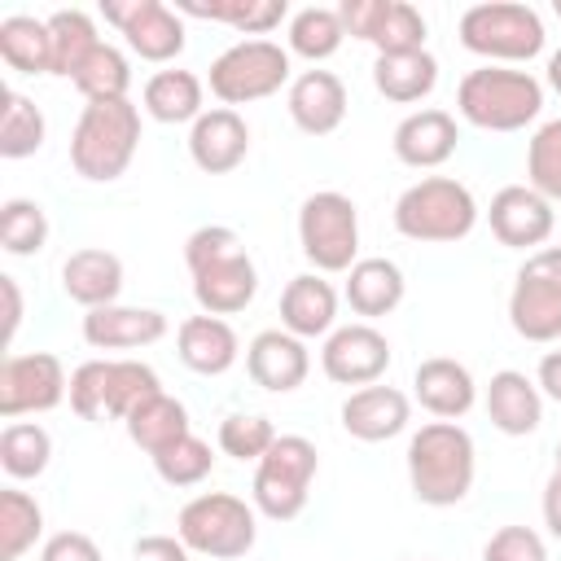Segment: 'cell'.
Wrapping results in <instances>:
<instances>
[{"label": "cell", "instance_id": "cell-1", "mask_svg": "<svg viewBox=\"0 0 561 561\" xmlns=\"http://www.w3.org/2000/svg\"><path fill=\"white\" fill-rule=\"evenodd\" d=\"M184 263L193 276V298L206 316H237L259 294V267L228 224H206L188 232Z\"/></svg>", "mask_w": 561, "mask_h": 561}, {"label": "cell", "instance_id": "cell-2", "mask_svg": "<svg viewBox=\"0 0 561 561\" xmlns=\"http://www.w3.org/2000/svg\"><path fill=\"white\" fill-rule=\"evenodd\" d=\"M408 486L430 508H451L473 491L478 447L460 421H425L408 438Z\"/></svg>", "mask_w": 561, "mask_h": 561}, {"label": "cell", "instance_id": "cell-3", "mask_svg": "<svg viewBox=\"0 0 561 561\" xmlns=\"http://www.w3.org/2000/svg\"><path fill=\"white\" fill-rule=\"evenodd\" d=\"M140 149V105L123 101H88L70 131V167L88 184H114L127 175Z\"/></svg>", "mask_w": 561, "mask_h": 561}, {"label": "cell", "instance_id": "cell-4", "mask_svg": "<svg viewBox=\"0 0 561 561\" xmlns=\"http://www.w3.org/2000/svg\"><path fill=\"white\" fill-rule=\"evenodd\" d=\"M543 110V83L517 66H478L456 83V114L482 131H522Z\"/></svg>", "mask_w": 561, "mask_h": 561}, {"label": "cell", "instance_id": "cell-5", "mask_svg": "<svg viewBox=\"0 0 561 561\" xmlns=\"http://www.w3.org/2000/svg\"><path fill=\"white\" fill-rule=\"evenodd\" d=\"M478 197L456 175H421L394 202V232L421 245H451L478 228Z\"/></svg>", "mask_w": 561, "mask_h": 561}, {"label": "cell", "instance_id": "cell-6", "mask_svg": "<svg viewBox=\"0 0 561 561\" xmlns=\"http://www.w3.org/2000/svg\"><path fill=\"white\" fill-rule=\"evenodd\" d=\"M456 39H460V48L482 57L486 66H522V61L543 53L548 31H543V18H539L535 4L482 0V4H469L460 13Z\"/></svg>", "mask_w": 561, "mask_h": 561}, {"label": "cell", "instance_id": "cell-7", "mask_svg": "<svg viewBox=\"0 0 561 561\" xmlns=\"http://www.w3.org/2000/svg\"><path fill=\"white\" fill-rule=\"evenodd\" d=\"M175 535L197 557L237 561L259 539V508L232 491H202L175 513Z\"/></svg>", "mask_w": 561, "mask_h": 561}, {"label": "cell", "instance_id": "cell-8", "mask_svg": "<svg viewBox=\"0 0 561 561\" xmlns=\"http://www.w3.org/2000/svg\"><path fill=\"white\" fill-rule=\"evenodd\" d=\"M289 83H294V61H289V48H280L276 39H237L206 70L210 96L224 101L228 110L267 101Z\"/></svg>", "mask_w": 561, "mask_h": 561}, {"label": "cell", "instance_id": "cell-9", "mask_svg": "<svg viewBox=\"0 0 561 561\" xmlns=\"http://www.w3.org/2000/svg\"><path fill=\"white\" fill-rule=\"evenodd\" d=\"M320 473V451L311 438L302 434H276V443L267 447V456L254 465V482H250V504L272 517V522H294L307 500H311V482Z\"/></svg>", "mask_w": 561, "mask_h": 561}, {"label": "cell", "instance_id": "cell-10", "mask_svg": "<svg viewBox=\"0 0 561 561\" xmlns=\"http://www.w3.org/2000/svg\"><path fill=\"white\" fill-rule=\"evenodd\" d=\"M298 245H302V259L320 276L351 272L359 263V210H355V202L337 188H320V193L302 197Z\"/></svg>", "mask_w": 561, "mask_h": 561}, {"label": "cell", "instance_id": "cell-11", "mask_svg": "<svg viewBox=\"0 0 561 561\" xmlns=\"http://www.w3.org/2000/svg\"><path fill=\"white\" fill-rule=\"evenodd\" d=\"M508 324L526 342H561V245L526 254L513 276Z\"/></svg>", "mask_w": 561, "mask_h": 561}, {"label": "cell", "instance_id": "cell-12", "mask_svg": "<svg viewBox=\"0 0 561 561\" xmlns=\"http://www.w3.org/2000/svg\"><path fill=\"white\" fill-rule=\"evenodd\" d=\"M101 18L118 26V35L140 61L153 66H171L188 44L184 18L162 0H101Z\"/></svg>", "mask_w": 561, "mask_h": 561}, {"label": "cell", "instance_id": "cell-13", "mask_svg": "<svg viewBox=\"0 0 561 561\" xmlns=\"http://www.w3.org/2000/svg\"><path fill=\"white\" fill-rule=\"evenodd\" d=\"M70 394V377L53 351H26V355H4L0 364V416H35L53 412Z\"/></svg>", "mask_w": 561, "mask_h": 561}, {"label": "cell", "instance_id": "cell-14", "mask_svg": "<svg viewBox=\"0 0 561 561\" xmlns=\"http://www.w3.org/2000/svg\"><path fill=\"white\" fill-rule=\"evenodd\" d=\"M337 18L351 39H364L377 48V57L390 53H421L425 48V18L408 0H342Z\"/></svg>", "mask_w": 561, "mask_h": 561}, {"label": "cell", "instance_id": "cell-15", "mask_svg": "<svg viewBox=\"0 0 561 561\" xmlns=\"http://www.w3.org/2000/svg\"><path fill=\"white\" fill-rule=\"evenodd\" d=\"M390 359H394V351H390L386 333L373 329L368 320L337 324V329L324 337V346H320V368H324V377L337 381V386H355V390L381 381L386 368H390Z\"/></svg>", "mask_w": 561, "mask_h": 561}, {"label": "cell", "instance_id": "cell-16", "mask_svg": "<svg viewBox=\"0 0 561 561\" xmlns=\"http://www.w3.org/2000/svg\"><path fill=\"white\" fill-rule=\"evenodd\" d=\"M486 224H491V237L508 250H543V241L552 237L557 228V210L543 193H535L530 184H504L491 206H486Z\"/></svg>", "mask_w": 561, "mask_h": 561}, {"label": "cell", "instance_id": "cell-17", "mask_svg": "<svg viewBox=\"0 0 561 561\" xmlns=\"http://www.w3.org/2000/svg\"><path fill=\"white\" fill-rule=\"evenodd\" d=\"M285 110L302 136H333L346 118V83L333 70H302L285 88Z\"/></svg>", "mask_w": 561, "mask_h": 561}, {"label": "cell", "instance_id": "cell-18", "mask_svg": "<svg viewBox=\"0 0 561 561\" xmlns=\"http://www.w3.org/2000/svg\"><path fill=\"white\" fill-rule=\"evenodd\" d=\"M250 153V127L237 110L215 105L188 127V158L202 175H228Z\"/></svg>", "mask_w": 561, "mask_h": 561}, {"label": "cell", "instance_id": "cell-19", "mask_svg": "<svg viewBox=\"0 0 561 561\" xmlns=\"http://www.w3.org/2000/svg\"><path fill=\"white\" fill-rule=\"evenodd\" d=\"M245 373L254 386L272 390V394H289L307 381L311 373V351L302 337L285 333V329H263L250 337L245 346Z\"/></svg>", "mask_w": 561, "mask_h": 561}, {"label": "cell", "instance_id": "cell-20", "mask_svg": "<svg viewBox=\"0 0 561 561\" xmlns=\"http://www.w3.org/2000/svg\"><path fill=\"white\" fill-rule=\"evenodd\" d=\"M342 430L359 443H386L408 430L412 421V399L399 386H359L342 399Z\"/></svg>", "mask_w": 561, "mask_h": 561}, {"label": "cell", "instance_id": "cell-21", "mask_svg": "<svg viewBox=\"0 0 561 561\" xmlns=\"http://www.w3.org/2000/svg\"><path fill=\"white\" fill-rule=\"evenodd\" d=\"M460 145V127H456V114L447 110H412L408 118H399L394 136H390V149L403 167H416V171H434L443 167Z\"/></svg>", "mask_w": 561, "mask_h": 561}, {"label": "cell", "instance_id": "cell-22", "mask_svg": "<svg viewBox=\"0 0 561 561\" xmlns=\"http://www.w3.org/2000/svg\"><path fill=\"white\" fill-rule=\"evenodd\" d=\"M412 399H416L430 416H438V421H460V416L478 403V381H473V373H469L460 359H451V355H430V359H421L416 373H412Z\"/></svg>", "mask_w": 561, "mask_h": 561}, {"label": "cell", "instance_id": "cell-23", "mask_svg": "<svg viewBox=\"0 0 561 561\" xmlns=\"http://www.w3.org/2000/svg\"><path fill=\"white\" fill-rule=\"evenodd\" d=\"M167 337V316L158 307H127L110 302L83 316V342L92 351H136Z\"/></svg>", "mask_w": 561, "mask_h": 561}, {"label": "cell", "instance_id": "cell-24", "mask_svg": "<svg viewBox=\"0 0 561 561\" xmlns=\"http://www.w3.org/2000/svg\"><path fill=\"white\" fill-rule=\"evenodd\" d=\"M175 355H180L184 368H193L202 377H224L237 364V355H241V337H237V329L224 316H206L202 311V316L180 320Z\"/></svg>", "mask_w": 561, "mask_h": 561}, {"label": "cell", "instance_id": "cell-25", "mask_svg": "<svg viewBox=\"0 0 561 561\" xmlns=\"http://www.w3.org/2000/svg\"><path fill=\"white\" fill-rule=\"evenodd\" d=\"M482 403H486L491 425H495L500 434H508V438H526V434H535V430L543 425V394H539V386H535L526 373H517V368L491 373Z\"/></svg>", "mask_w": 561, "mask_h": 561}, {"label": "cell", "instance_id": "cell-26", "mask_svg": "<svg viewBox=\"0 0 561 561\" xmlns=\"http://www.w3.org/2000/svg\"><path fill=\"white\" fill-rule=\"evenodd\" d=\"M61 289L70 302H79L83 311L110 307L123 294V259L114 250L101 245H83L75 254H66L61 263Z\"/></svg>", "mask_w": 561, "mask_h": 561}, {"label": "cell", "instance_id": "cell-27", "mask_svg": "<svg viewBox=\"0 0 561 561\" xmlns=\"http://www.w3.org/2000/svg\"><path fill=\"white\" fill-rule=\"evenodd\" d=\"M280 329L294 337H329L337 329V289L320 272H302L280 289Z\"/></svg>", "mask_w": 561, "mask_h": 561}, {"label": "cell", "instance_id": "cell-28", "mask_svg": "<svg viewBox=\"0 0 561 561\" xmlns=\"http://www.w3.org/2000/svg\"><path fill=\"white\" fill-rule=\"evenodd\" d=\"M206 79L193 75V70H180V66H167L158 75L145 79V92H140V110L153 118V123H197L206 114Z\"/></svg>", "mask_w": 561, "mask_h": 561}, {"label": "cell", "instance_id": "cell-29", "mask_svg": "<svg viewBox=\"0 0 561 561\" xmlns=\"http://www.w3.org/2000/svg\"><path fill=\"white\" fill-rule=\"evenodd\" d=\"M342 294H346L351 311L373 324V320L390 316V311L403 302L408 280H403V267H399L394 259L373 254V259H359V263L346 272V289H342Z\"/></svg>", "mask_w": 561, "mask_h": 561}, {"label": "cell", "instance_id": "cell-30", "mask_svg": "<svg viewBox=\"0 0 561 561\" xmlns=\"http://www.w3.org/2000/svg\"><path fill=\"white\" fill-rule=\"evenodd\" d=\"M180 18H202V22H219V26H232L250 39H263L267 31H276L289 13L285 0H175L171 4Z\"/></svg>", "mask_w": 561, "mask_h": 561}, {"label": "cell", "instance_id": "cell-31", "mask_svg": "<svg viewBox=\"0 0 561 561\" xmlns=\"http://www.w3.org/2000/svg\"><path fill=\"white\" fill-rule=\"evenodd\" d=\"M123 425H127V438H131L149 460L193 434L188 408H184L175 394H167V390H158V394H149L140 408H131V416H127Z\"/></svg>", "mask_w": 561, "mask_h": 561}, {"label": "cell", "instance_id": "cell-32", "mask_svg": "<svg viewBox=\"0 0 561 561\" xmlns=\"http://www.w3.org/2000/svg\"><path fill=\"white\" fill-rule=\"evenodd\" d=\"M373 88L394 105H416L438 88V61L430 48L377 57L373 61Z\"/></svg>", "mask_w": 561, "mask_h": 561}, {"label": "cell", "instance_id": "cell-33", "mask_svg": "<svg viewBox=\"0 0 561 561\" xmlns=\"http://www.w3.org/2000/svg\"><path fill=\"white\" fill-rule=\"evenodd\" d=\"M0 61L18 75H53L48 18H31V13L0 18Z\"/></svg>", "mask_w": 561, "mask_h": 561}, {"label": "cell", "instance_id": "cell-34", "mask_svg": "<svg viewBox=\"0 0 561 561\" xmlns=\"http://www.w3.org/2000/svg\"><path fill=\"white\" fill-rule=\"evenodd\" d=\"M44 136H48V123H44V110L18 92V88H4L0 92V158L18 162V158H31L44 149Z\"/></svg>", "mask_w": 561, "mask_h": 561}, {"label": "cell", "instance_id": "cell-35", "mask_svg": "<svg viewBox=\"0 0 561 561\" xmlns=\"http://www.w3.org/2000/svg\"><path fill=\"white\" fill-rule=\"evenodd\" d=\"M48 44H53V75L75 79V70H79L105 39L96 35L92 13H83V9H57V13H48Z\"/></svg>", "mask_w": 561, "mask_h": 561}, {"label": "cell", "instance_id": "cell-36", "mask_svg": "<svg viewBox=\"0 0 561 561\" xmlns=\"http://www.w3.org/2000/svg\"><path fill=\"white\" fill-rule=\"evenodd\" d=\"M53 460V434L39 421H9L0 430V469L13 482H31Z\"/></svg>", "mask_w": 561, "mask_h": 561}, {"label": "cell", "instance_id": "cell-37", "mask_svg": "<svg viewBox=\"0 0 561 561\" xmlns=\"http://www.w3.org/2000/svg\"><path fill=\"white\" fill-rule=\"evenodd\" d=\"M39 535H44L39 500L22 486H4L0 491V561H22Z\"/></svg>", "mask_w": 561, "mask_h": 561}, {"label": "cell", "instance_id": "cell-38", "mask_svg": "<svg viewBox=\"0 0 561 561\" xmlns=\"http://www.w3.org/2000/svg\"><path fill=\"white\" fill-rule=\"evenodd\" d=\"M346 39V26L337 18V9H324V4H307L289 18V57H307L311 66L316 61H329Z\"/></svg>", "mask_w": 561, "mask_h": 561}, {"label": "cell", "instance_id": "cell-39", "mask_svg": "<svg viewBox=\"0 0 561 561\" xmlns=\"http://www.w3.org/2000/svg\"><path fill=\"white\" fill-rule=\"evenodd\" d=\"M162 390V377L140 359H110L105 364V421H127L149 394Z\"/></svg>", "mask_w": 561, "mask_h": 561}, {"label": "cell", "instance_id": "cell-40", "mask_svg": "<svg viewBox=\"0 0 561 561\" xmlns=\"http://www.w3.org/2000/svg\"><path fill=\"white\" fill-rule=\"evenodd\" d=\"M70 83L83 92V101H123L127 88H131V61H127L123 48L101 44V48L75 70Z\"/></svg>", "mask_w": 561, "mask_h": 561}, {"label": "cell", "instance_id": "cell-41", "mask_svg": "<svg viewBox=\"0 0 561 561\" xmlns=\"http://www.w3.org/2000/svg\"><path fill=\"white\" fill-rule=\"evenodd\" d=\"M0 245L13 259H31L48 245V215L31 197H9L0 202Z\"/></svg>", "mask_w": 561, "mask_h": 561}, {"label": "cell", "instance_id": "cell-42", "mask_svg": "<svg viewBox=\"0 0 561 561\" xmlns=\"http://www.w3.org/2000/svg\"><path fill=\"white\" fill-rule=\"evenodd\" d=\"M526 184L552 206L561 202V118H548L526 140Z\"/></svg>", "mask_w": 561, "mask_h": 561}, {"label": "cell", "instance_id": "cell-43", "mask_svg": "<svg viewBox=\"0 0 561 561\" xmlns=\"http://www.w3.org/2000/svg\"><path fill=\"white\" fill-rule=\"evenodd\" d=\"M215 443H219L224 456H232V460H254V465H259V460L267 456V447L276 443V425H272L267 416H259V412H228V416L219 421Z\"/></svg>", "mask_w": 561, "mask_h": 561}, {"label": "cell", "instance_id": "cell-44", "mask_svg": "<svg viewBox=\"0 0 561 561\" xmlns=\"http://www.w3.org/2000/svg\"><path fill=\"white\" fill-rule=\"evenodd\" d=\"M210 469H215V451H210V443L197 438V434H188V438H180L175 447H167V451L153 456V473H158L167 486H197V482L210 478Z\"/></svg>", "mask_w": 561, "mask_h": 561}, {"label": "cell", "instance_id": "cell-45", "mask_svg": "<svg viewBox=\"0 0 561 561\" xmlns=\"http://www.w3.org/2000/svg\"><path fill=\"white\" fill-rule=\"evenodd\" d=\"M105 364L110 359H83L70 373V408L79 421H105Z\"/></svg>", "mask_w": 561, "mask_h": 561}, {"label": "cell", "instance_id": "cell-46", "mask_svg": "<svg viewBox=\"0 0 561 561\" xmlns=\"http://www.w3.org/2000/svg\"><path fill=\"white\" fill-rule=\"evenodd\" d=\"M482 561H548V548L535 526H500L482 543Z\"/></svg>", "mask_w": 561, "mask_h": 561}, {"label": "cell", "instance_id": "cell-47", "mask_svg": "<svg viewBox=\"0 0 561 561\" xmlns=\"http://www.w3.org/2000/svg\"><path fill=\"white\" fill-rule=\"evenodd\" d=\"M39 561H101V548L83 530H57V535L44 539Z\"/></svg>", "mask_w": 561, "mask_h": 561}, {"label": "cell", "instance_id": "cell-48", "mask_svg": "<svg viewBox=\"0 0 561 561\" xmlns=\"http://www.w3.org/2000/svg\"><path fill=\"white\" fill-rule=\"evenodd\" d=\"M193 552L184 548L180 535H140L131 543V561H188Z\"/></svg>", "mask_w": 561, "mask_h": 561}, {"label": "cell", "instance_id": "cell-49", "mask_svg": "<svg viewBox=\"0 0 561 561\" xmlns=\"http://www.w3.org/2000/svg\"><path fill=\"white\" fill-rule=\"evenodd\" d=\"M535 386H539V394H543V399L561 403V351H543L539 373H535Z\"/></svg>", "mask_w": 561, "mask_h": 561}, {"label": "cell", "instance_id": "cell-50", "mask_svg": "<svg viewBox=\"0 0 561 561\" xmlns=\"http://www.w3.org/2000/svg\"><path fill=\"white\" fill-rule=\"evenodd\" d=\"M0 294H4V342L18 337V324H22V289H18V276H0Z\"/></svg>", "mask_w": 561, "mask_h": 561}, {"label": "cell", "instance_id": "cell-51", "mask_svg": "<svg viewBox=\"0 0 561 561\" xmlns=\"http://www.w3.org/2000/svg\"><path fill=\"white\" fill-rule=\"evenodd\" d=\"M543 526L552 530V539H561V469H552V478L543 482Z\"/></svg>", "mask_w": 561, "mask_h": 561}, {"label": "cell", "instance_id": "cell-52", "mask_svg": "<svg viewBox=\"0 0 561 561\" xmlns=\"http://www.w3.org/2000/svg\"><path fill=\"white\" fill-rule=\"evenodd\" d=\"M543 75H548V88L561 96V48H557V53H548V70H543Z\"/></svg>", "mask_w": 561, "mask_h": 561}, {"label": "cell", "instance_id": "cell-53", "mask_svg": "<svg viewBox=\"0 0 561 561\" xmlns=\"http://www.w3.org/2000/svg\"><path fill=\"white\" fill-rule=\"evenodd\" d=\"M552 13H557V22H561V0H552Z\"/></svg>", "mask_w": 561, "mask_h": 561}, {"label": "cell", "instance_id": "cell-54", "mask_svg": "<svg viewBox=\"0 0 561 561\" xmlns=\"http://www.w3.org/2000/svg\"><path fill=\"white\" fill-rule=\"evenodd\" d=\"M557 469H561V443H557Z\"/></svg>", "mask_w": 561, "mask_h": 561}]
</instances>
